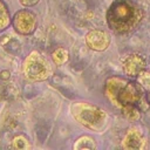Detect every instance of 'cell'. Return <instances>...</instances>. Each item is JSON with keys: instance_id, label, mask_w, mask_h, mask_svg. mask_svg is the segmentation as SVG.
I'll return each mask as SVG.
<instances>
[{"instance_id": "16", "label": "cell", "mask_w": 150, "mask_h": 150, "mask_svg": "<svg viewBox=\"0 0 150 150\" xmlns=\"http://www.w3.org/2000/svg\"><path fill=\"white\" fill-rule=\"evenodd\" d=\"M9 77H11V73L8 70H1L0 71V79L1 80L6 81V80H9Z\"/></svg>"}, {"instance_id": "9", "label": "cell", "mask_w": 150, "mask_h": 150, "mask_svg": "<svg viewBox=\"0 0 150 150\" xmlns=\"http://www.w3.org/2000/svg\"><path fill=\"white\" fill-rule=\"evenodd\" d=\"M96 146L97 145H96L95 139L89 135H83V136L79 137L73 144L74 150H83V149L84 150H94V149H96Z\"/></svg>"}, {"instance_id": "14", "label": "cell", "mask_w": 150, "mask_h": 150, "mask_svg": "<svg viewBox=\"0 0 150 150\" xmlns=\"http://www.w3.org/2000/svg\"><path fill=\"white\" fill-rule=\"evenodd\" d=\"M136 81L142 86V88L148 91L150 90V71L144 69L142 70L137 76H136Z\"/></svg>"}, {"instance_id": "8", "label": "cell", "mask_w": 150, "mask_h": 150, "mask_svg": "<svg viewBox=\"0 0 150 150\" xmlns=\"http://www.w3.org/2000/svg\"><path fill=\"white\" fill-rule=\"evenodd\" d=\"M87 46L95 52H103L110 45V35L102 29H93L86 35Z\"/></svg>"}, {"instance_id": "6", "label": "cell", "mask_w": 150, "mask_h": 150, "mask_svg": "<svg viewBox=\"0 0 150 150\" xmlns=\"http://www.w3.org/2000/svg\"><path fill=\"white\" fill-rule=\"evenodd\" d=\"M146 68V60L138 53L128 54L122 61L123 73L129 77H136L142 70Z\"/></svg>"}, {"instance_id": "2", "label": "cell", "mask_w": 150, "mask_h": 150, "mask_svg": "<svg viewBox=\"0 0 150 150\" xmlns=\"http://www.w3.org/2000/svg\"><path fill=\"white\" fill-rule=\"evenodd\" d=\"M107 23L117 34L132 32L143 20V9L131 0H115L107 11Z\"/></svg>"}, {"instance_id": "5", "label": "cell", "mask_w": 150, "mask_h": 150, "mask_svg": "<svg viewBox=\"0 0 150 150\" xmlns=\"http://www.w3.org/2000/svg\"><path fill=\"white\" fill-rule=\"evenodd\" d=\"M14 29L21 34V35H29L32 34L38 25L36 15L28 11V9H21L15 13L13 20H12Z\"/></svg>"}, {"instance_id": "13", "label": "cell", "mask_w": 150, "mask_h": 150, "mask_svg": "<svg viewBox=\"0 0 150 150\" xmlns=\"http://www.w3.org/2000/svg\"><path fill=\"white\" fill-rule=\"evenodd\" d=\"M11 23V15L7 6L0 0V32L6 29Z\"/></svg>"}, {"instance_id": "3", "label": "cell", "mask_w": 150, "mask_h": 150, "mask_svg": "<svg viewBox=\"0 0 150 150\" xmlns=\"http://www.w3.org/2000/svg\"><path fill=\"white\" fill-rule=\"evenodd\" d=\"M70 112L76 122L94 131H102L108 123L105 110L89 102H74L70 105Z\"/></svg>"}, {"instance_id": "10", "label": "cell", "mask_w": 150, "mask_h": 150, "mask_svg": "<svg viewBox=\"0 0 150 150\" xmlns=\"http://www.w3.org/2000/svg\"><path fill=\"white\" fill-rule=\"evenodd\" d=\"M68 59H69V52L64 47H57L52 53V60L56 66L64 64L68 61Z\"/></svg>"}, {"instance_id": "17", "label": "cell", "mask_w": 150, "mask_h": 150, "mask_svg": "<svg viewBox=\"0 0 150 150\" xmlns=\"http://www.w3.org/2000/svg\"><path fill=\"white\" fill-rule=\"evenodd\" d=\"M146 100L150 103V90H148V93H146Z\"/></svg>"}, {"instance_id": "12", "label": "cell", "mask_w": 150, "mask_h": 150, "mask_svg": "<svg viewBox=\"0 0 150 150\" xmlns=\"http://www.w3.org/2000/svg\"><path fill=\"white\" fill-rule=\"evenodd\" d=\"M13 149H16V150H28L32 148L28 138L22 135V134H19L16 136H14V138L12 139V145H11Z\"/></svg>"}, {"instance_id": "11", "label": "cell", "mask_w": 150, "mask_h": 150, "mask_svg": "<svg viewBox=\"0 0 150 150\" xmlns=\"http://www.w3.org/2000/svg\"><path fill=\"white\" fill-rule=\"evenodd\" d=\"M121 114L125 120H128L130 122H137L142 116V111L135 105L123 107L121 109Z\"/></svg>"}, {"instance_id": "1", "label": "cell", "mask_w": 150, "mask_h": 150, "mask_svg": "<svg viewBox=\"0 0 150 150\" xmlns=\"http://www.w3.org/2000/svg\"><path fill=\"white\" fill-rule=\"evenodd\" d=\"M104 95L108 101L120 110L123 107L135 105L142 112H145L150 108L145 90L137 81H127L120 76H110L105 80Z\"/></svg>"}, {"instance_id": "7", "label": "cell", "mask_w": 150, "mask_h": 150, "mask_svg": "<svg viewBox=\"0 0 150 150\" xmlns=\"http://www.w3.org/2000/svg\"><path fill=\"white\" fill-rule=\"evenodd\" d=\"M121 146L127 150H142V149H145L148 144H146V138L143 135V132L138 128L131 127L127 130L122 139Z\"/></svg>"}, {"instance_id": "4", "label": "cell", "mask_w": 150, "mask_h": 150, "mask_svg": "<svg viewBox=\"0 0 150 150\" xmlns=\"http://www.w3.org/2000/svg\"><path fill=\"white\" fill-rule=\"evenodd\" d=\"M22 73L30 81H45L52 75V67L40 52L32 50L22 63Z\"/></svg>"}, {"instance_id": "15", "label": "cell", "mask_w": 150, "mask_h": 150, "mask_svg": "<svg viewBox=\"0 0 150 150\" xmlns=\"http://www.w3.org/2000/svg\"><path fill=\"white\" fill-rule=\"evenodd\" d=\"M40 0H20V4L25 7H32V6H35Z\"/></svg>"}]
</instances>
